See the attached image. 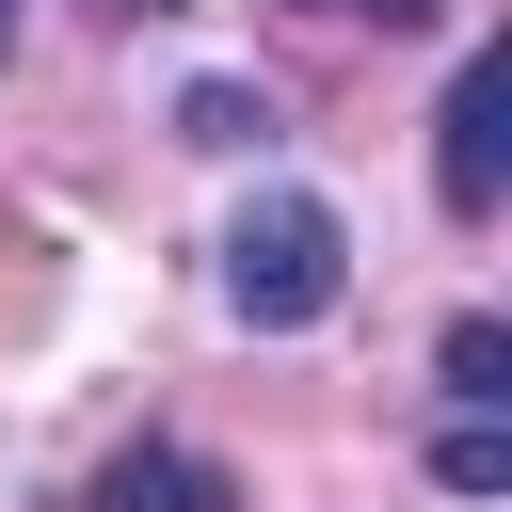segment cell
Instances as JSON below:
<instances>
[{
  "label": "cell",
  "instance_id": "2",
  "mask_svg": "<svg viewBox=\"0 0 512 512\" xmlns=\"http://www.w3.org/2000/svg\"><path fill=\"white\" fill-rule=\"evenodd\" d=\"M448 144H432V192L480 224L496 192H512V48H464V80H448V112H432Z\"/></svg>",
  "mask_w": 512,
  "mask_h": 512
},
{
  "label": "cell",
  "instance_id": "8",
  "mask_svg": "<svg viewBox=\"0 0 512 512\" xmlns=\"http://www.w3.org/2000/svg\"><path fill=\"white\" fill-rule=\"evenodd\" d=\"M96 16H112V32H128V16H176V0H96Z\"/></svg>",
  "mask_w": 512,
  "mask_h": 512
},
{
  "label": "cell",
  "instance_id": "7",
  "mask_svg": "<svg viewBox=\"0 0 512 512\" xmlns=\"http://www.w3.org/2000/svg\"><path fill=\"white\" fill-rule=\"evenodd\" d=\"M336 16H384V32H416V16H448V0H336Z\"/></svg>",
  "mask_w": 512,
  "mask_h": 512
},
{
  "label": "cell",
  "instance_id": "4",
  "mask_svg": "<svg viewBox=\"0 0 512 512\" xmlns=\"http://www.w3.org/2000/svg\"><path fill=\"white\" fill-rule=\"evenodd\" d=\"M448 400H464V416L512 400V336H496V320H448Z\"/></svg>",
  "mask_w": 512,
  "mask_h": 512
},
{
  "label": "cell",
  "instance_id": "5",
  "mask_svg": "<svg viewBox=\"0 0 512 512\" xmlns=\"http://www.w3.org/2000/svg\"><path fill=\"white\" fill-rule=\"evenodd\" d=\"M176 128H192V144H272V96H240V80H192V96H176Z\"/></svg>",
  "mask_w": 512,
  "mask_h": 512
},
{
  "label": "cell",
  "instance_id": "1",
  "mask_svg": "<svg viewBox=\"0 0 512 512\" xmlns=\"http://www.w3.org/2000/svg\"><path fill=\"white\" fill-rule=\"evenodd\" d=\"M336 288H352V224H336L320 192H256V208L224 224V304H240L256 336L336 320Z\"/></svg>",
  "mask_w": 512,
  "mask_h": 512
},
{
  "label": "cell",
  "instance_id": "3",
  "mask_svg": "<svg viewBox=\"0 0 512 512\" xmlns=\"http://www.w3.org/2000/svg\"><path fill=\"white\" fill-rule=\"evenodd\" d=\"M96 512H240V480H224L208 448H128V464L96 480Z\"/></svg>",
  "mask_w": 512,
  "mask_h": 512
},
{
  "label": "cell",
  "instance_id": "9",
  "mask_svg": "<svg viewBox=\"0 0 512 512\" xmlns=\"http://www.w3.org/2000/svg\"><path fill=\"white\" fill-rule=\"evenodd\" d=\"M0 48H16V0H0Z\"/></svg>",
  "mask_w": 512,
  "mask_h": 512
},
{
  "label": "cell",
  "instance_id": "6",
  "mask_svg": "<svg viewBox=\"0 0 512 512\" xmlns=\"http://www.w3.org/2000/svg\"><path fill=\"white\" fill-rule=\"evenodd\" d=\"M432 480H448V496H512V432H496V416H464V432L432 448Z\"/></svg>",
  "mask_w": 512,
  "mask_h": 512
}]
</instances>
